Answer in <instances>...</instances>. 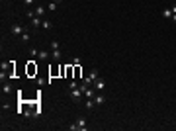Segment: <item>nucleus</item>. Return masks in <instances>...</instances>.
<instances>
[{
  "instance_id": "nucleus-1",
  "label": "nucleus",
  "mask_w": 176,
  "mask_h": 131,
  "mask_svg": "<svg viewBox=\"0 0 176 131\" xmlns=\"http://www.w3.org/2000/svg\"><path fill=\"white\" fill-rule=\"evenodd\" d=\"M24 32H26V28L20 26V24H12V26H10V33L14 35V37H20Z\"/></svg>"
},
{
  "instance_id": "nucleus-2",
  "label": "nucleus",
  "mask_w": 176,
  "mask_h": 131,
  "mask_svg": "<svg viewBox=\"0 0 176 131\" xmlns=\"http://www.w3.org/2000/svg\"><path fill=\"white\" fill-rule=\"evenodd\" d=\"M69 90H71V100H73V102H80V98H82V94H84V92H82L78 86L69 88Z\"/></svg>"
},
{
  "instance_id": "nucleus-3",
  "label": "nucleus",
  "mask_w": 176,
  "mask_h": 131,
  "mask_svg": "<svg viewBox=\"0 0 176 131\" xmlns=\"http://www.w3.org/2000/svg\"><path fill=\"white\" fill-rule=\"evenodd\" d=\"M106 102H108L106 94H104V92H96V96H94V104H96V106L100 108V106H104Z\"/></svg>"
},
{
  "instance_id": "nucleus-4",
  "label": "nucleus",
  "mask_w": 176,
  "mask_h": 131,
  "mask_svg": "<svg viewBox=\"0 0 176 131\" xmlns=\"http://www.w3.org/2000/svg\"><path fill=\"white\" fill-rule=\"evenodd\" d=\"M96 78H98V71H96V69H92V71L88 73V77H86V78H82V80L86 82L88 86H92V82H94Z\"/></svg>"
},
{
  "instance_id": "nucleus-5",
  "label": "nucleus",
  "mask_w": 176,
  "mask_h": 131,
  "mask_svg": "<svg viewBox=\"0 0 176 131\" xmlns=\"http://www.w3.org/2000/svg\"><path fill=\"white\" fill-rule=\"evenodd\" d=\"M92 86L96 88V92H104V90H106V80H104V78H96V80L92 82Z\"/></svg>"
},
{
  "instance_id": "nucleus-6",
  "label": "nucleus",
  "mask_w": 176,
  "mask_h": 131,
  "mask_svg": "<svg viewBox=\"0 0 176 131\" xmlns=\"http://www.w3.org/2000/svg\"><path fill=\"white\" fill-rule=\"evenodd\" d=\"M75 123H77V131H84L86 129V120H84V118H78Z\"/></svg>"
},
{
  "instance_id": "nucleus-7",
  "label": "nucleus",
  "mask_w": 176,
  "mask_h": 131,
  "mask_svg": "<svg viewBox=\"0 0 176 131\" xmlns=\"http://www.w3.org/2000/svg\"><path fill=\"white\" fill-rule=\"evenodd\" d=\"M41 24H43V22H41V18H39V16H33V18H32V28H35V30H37Z\"/></svg>"
},
{
  "instance_id": "nucleus-8",
  "label": "nucleus",
  "mask_w": 176,
  "mask_h": 131,
  "mask_svg": "<svg viewBox=\"0 0 176 131\" xmlns=\"http://www.w3.org/2000/svg\"><path fill=\"white\" fill-rule=\"evenodd\" d=\"M84 96H86V98H94V96H96V88H94V86H88V90L84 92Z\"/></svg>"
},
{
  "instance_id": "nucleus-9",
  "label": "nucleus",
  "mask_w": 176,
  "mask_h": 131,
  "mask_svg": "<svg viewBox=\"0 0 176 131\" xmlns=\"http://www.w3.org/2000/svg\"><path fill=\"white\" fill-rule=\"evenodd\" d=\"M20 39H22V43H28V41L32 39V33H30L28 30H26V32H24L22 35H20Z\"/></svg>"
},
{
  "instance_id": "nucleus-10",
  "label": "nucleus",
  "mask_w": 176,
  "mask_h": 131,
  "mask_svg": "<svg viewBox=\"0 0 176 131\" xmlns=\"http://www.w3.org/2000/svg\"><path fill=\"white\" fill-rule=\"evenodd\" d=\"M45 10H47V8H43V6H37V8H35V16H39V18H43Z\"/></svg>"
},
{
  "instance_id": "nucleus-11",
  "label": "nucleus",
  "mask_w": 176,
  "mask_h": 131,
  "mask_svg": "<svg viewBox=\"0 0 176 131\" xmlns=\"http://www.w3.org/2000/svg\"><path fill=\"white\" fill-rule=\"evenodd\" d=\"M163 18L170 20V18H172V10H170V8H165V10H163Z\"/></svg>"
},
{
  "instance_id": "nucleus-12",
  "label": "nucleus",
  "mask_w": 176,
  "mask_h": 131,
  "mask_svg": "<svg viewBox=\"0 0 176 131\" xmlns=\"http://www.w3.org/2000/svg\"><path fill=\"white\" fill-rule=\"evenodd\" d=\"M37 57H39L41 61H47V59H49V51H39V53H37Z\"/></svg>"
},
{
  "instance_id": "nucleus-13",
  "label": "nucleus",
  "mask_w": 176,
  "mask_h": 131,
  "mask_svg": "<svg viewBox=\"0 0 176 131\" xmlns=\"http://www.w3.org/2000/svg\"><path fill=\"white\" fill-rule=\"evenodd\" d=\"M57 6H59V4H57V2H53V0H51V2L47 4V10H49V12H55V10H57Z\"/></svg>"
},
{
  "instance_id": "nucleus-14",
  "label": "nucleus",
  "mask_w": 176,
  "mask_h": 131,
  "mask_svg": "<svg viewBox=\"0 0 176 131\" xmlns=\"http://www.w3.org/2000/svg\"><path fill=\"white\" fill-rule=\"evenodd\" d=\"M41 28H43V30H51V28H53V24H51V20H43V24H41Z\"/></svg>"
},
{
  "instance_id": "nucleus-15",
  "label": "nucleus",
  "mask_w": 176,
  "mask_h": 131,
  "mask_svg": "<svg viewBox=\"0 0 176 131\" xmlns=\"http://www.w3.org/2000/svg\"><path fill=\"white\" fill-rule=\"evenodd\" d=\"M84 106H86V110H92V108H94V106H96V104H94V98H88Z\"/></svg>"
},
{
  "instance_id": "nucleus-16",
  "label": "nucleus",
  "mask_w": 176,
  "mask_h": 131,
  "mask_svg": "<svg viewBox=\"0 0 176 131\" xmlns=\"http://www.w3.org/2000/svg\"><path fill=\"white\" fill-rule=\"evenodd\" d=\"M2 92H4V94H10V92H12V86H10V84H4V82H2Z\"/></svg>"
},
{
  "instance_id": "nucleus-17",
  "label": "nucleus",
  "mask_w": 176,
  "mask_h": 131,
  "mask_svg": "<svg viewBox=\"0 0 176 131\" xmlns=\"http://www.w3.org/2000/svg\"><path fill=\"white\" fill-rule=\"evenodd\" d=\"M53 61H61V51H59V49L53 51Z\"/></svg>"
},
{
  "instance_id": "nucleus-18",
  "label": "nucleus",
  "mask_w": 176,
  "mask_h": 131,
  "mask_svg": "<svg viewBox=\"0 0 176 131\" xmlns=\"http://www.w3.org/2000/svg\"><path fill=\"white\" fill-rule=\"evenodd\" d=\"M61 45H59V41H51V51H55V49H59Z\"/></svg>"
},
{
  "instance_id": "nucleus-19",
  "label": "nucleus",
  "mask_w": 176,
  "mask_h": 131,
  "mask_svg": "<svg viewBox=\"0 0 176 131\" xmlns=\"http://www.w3.org/2000/svg\"><path fill=\"white\" fill-rule=\"evenodd\" d=\"M71 65H73V67H78V65H80V59H78V57H75V59L71 61Z\"/></svg>"
},
{
  "instance_id": "nucleus-20",
  "label": "nucleus",
  "mask_w": 176,
  "mask_h": 131,
  "mask_svg": "<svg viewBox=\"0 0 176 131\" xmlns=\"http://www.w3.org/2000/svg\"><path fill=\"white\" fill-rule=\"evenodd\" d=\"M37 53H39L37 49H30V55H32V57H37Z\"/></svg>"
},
{
  "instance_id": "nucleus-21",
  "label": "nucleus",
  "mask_w": 176,
  "mask_h": 131,
  "mask_svg": "<svg viewBox=\"0 0 176 131\" xmlns=\"http://www.w3.org/2000/svg\"><path fill=\"white\" fill-rule=\"evenodd\" d=\"M24 2H26V6H32V4L35 2V0H24Z\"/></svg>"
},
{
  "instance_id": "nucleus-22",
  "label": "nucleus",
  "mask_w": 176,
  "mask_h": 131,
  "mask_svg": "<svg viewBox=\"0 0 176 131\" xmlns=\"http://www.w3.org/2000/svg\"><path fill=\"white\" fill-rule=\"evenodd\" d=\"M170 10H172V14H176V4H172V6H170Z\"/></svg>"
},
{
  "instance_id": "nucleus-23",
  "label": "nucleus",
  "mask_w": 176,
  "mask_h": 131,
  "mask_svg": "<svg viewBox=\"0 0 176 131\" xmlns=\"http://www.w3.org/2000/svg\"><path fill=\"white\" fill-rule=\"evenodd\" d=\"M170 20H172V22L176 24V14H172V18H170Z\"/></svg>"
},
{
  "instance_id": "nucleus-24",
  "label": "nucleus",
  "mask_w": 176,
  "mask_h": 131,
  "mask_svg": "<svg viewBox=\"0 0 176 131\" xmlns=\"http://www.w3.org/2000/svg\"><path fill=\"white\" fill-rule=\"evenodd\" d=\"M53 2H57V4H61V2H63V0H53Z\"/></svg>"
}]
</instances>
